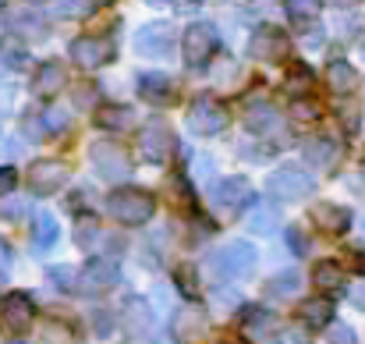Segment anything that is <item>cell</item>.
Wrapping results in <instances>:
<instances>
[{"label":"cell","mask_w":365,"mask_h":344,"mask_svg":"<svg viewBox=\"0 0 365 344\" xmlns=\"http://www.w3.org/2000/svg\"><path fill=\"white\" fill-rule=\"evenodd\" d=\"M227 121H231V114L217 100H210V96H202V100H195L188 107V128L195 135H217V131L227 128Z\"/></svg>","instance_id":"cell-8"},{"label":"cell","mask_w":365,"mask_h":344,"mask_svg":"<svg viewBox=\"0 0 365 344\" xmlns=\"http://www.w3.org/2000/svg\"><path fill=\"white\" fill-rule=\"evenodd\" d=\"M124 323H128V330H131L135 338H153V334H156L153 309H149L145 298H131V302L124 305Z\"/></svg>","instance_id":"cell-20"},{"label":"cell","mask_w":365,"mask_h":344,"mask_svg":"<svg viewBox=\"0 0 365 344\" xmlns=\"http://www.w3.org/2000/svg\"><path fill=\"white\" fill-rule=\"evenodd\" d=\"M68 181V163L61 160H36L29 167V188L36 196H53L57 188H64Z\"/></svg>","instance_id":"cell-12"},{"label":"cell","mask_w":365,"mask_h":344,"mask_svg":"<svg viewBox=\"0 0 365 344\" xmlns=\"http://www.w3.org/2000/svg\"><path fill=\"white\" fill-rule=\"evenodd\" d=\"M337 156H341V149H337V142L334 138H323V135H316V138H309L305 142V160L309 163H316V167H334L337 163Z\"/></svg>","instance_id":"cell-21"},{"label":"cell","mask_w":365,"mask_h":344,"mask_svg":"<svg viewBox=\"0 0 365 344\" xmlns=\"http://www.w3.org/2000/svg\"><path fill=\"white\" fill-rule=\"evenodd\" d=\"M312 284L319 288V291H341L344 284H348V277H344V270L337 266V263H316V270H312Z\"/></svg>","instance_id":"cell-22"},{"label":"cell","mask_w":365,"mask_h":344,"mask_svg":"<svg viewBox=\"0 0 365 344\" xmlns=\"http://www.w3.org/2000/svg\"><path fill=\"white\" fill-rule=\"evenodd\" d=\"M32 241H36L39 252H46V248L57 245V221H53L50 213H39V217H36V234H32Z\"/></svg>","instance_id":"cell-26"},{"label":"cell","mask_w":365,"mask_h":344,"mask_svg":"<svg viewBox=\"0 0 365 344\" xmlns=\"http://www.w3.org/2000/svg\"><path fill=\"white\" fill-rule=\"evenodd\" d=\"M294 117H298V121H316L319 111H316L312 103H305V100H294Z\"/></svg>","instance_id":"cell-39"},{"label":"cell","mask_w":365,"mask_h":344,"mask_svg":"<svg viewBox=\"0 0 365 344\" xmlns=\"http://www.w3.org/2000/svg\"><path fill=\"white\" fill-rule=\"evenodd\" d=\"M103 4H110V0H103Z\"/></svg>","instance_id":"cell-50"},{"label":"cell","mask_w":365,"mask_h":344,"mask_svg":"<svg viewBox=\"0 0 365 344\" xmlns=\"http://www.w3.org/2000/svg\"><path fill=\"white\" fill-rule=\"evenodd\" d=\"M93 11V0H57L53 4V14L61 18H86Z\"/></svg>","instance_id":"cell-32"},{"label":"cell","mask_w":365,"mask_h":344,"mask_svg":"<svg viewBox=\"0 0 365 344\" xmlns=\"http://www.w3.org/2000/svg\"><path fill=\"white\" fill-rule=\"evenodd\" d=\"M138 93H142V100L145 103H174V82L163 75V71H145L142 79H138Z\"/></svg>","instance_id":"cell-18"},{"label":"cell","mask_w":365,"mask_h":344,"mask_svg":"<svg viewBox=\"0 0 365 344\" xmlns=\"http://www.w3.org/2000/svg\"><path fill=\"white\" fill-rule=\"evenodd\" d=\"M21 128H25V135H29V138H43V135H46V124H39V117L36 114H25Z\"/></svg>","instance_id":"cell-38"},{"label":"cell","mask_w":365,"mask_h":344,"mask_svg":"<svg viewBox=\"0 0 365 344\" xmlns=\"http://www.w3.org/2000/svg\"><path fill=\"white\" fill-rule=\"evenodd\" d=\"M114 330V323H110V316L107 313H96V334L103 338V334H110Z\"/></svg>","instance_id":"cell-40"},{"label":"cell","mask_w":365,"mask_h":344,"mask_svg":"<svg viewBox=\"0 0 365 344\" xmlns=\"http://www.w3.org/2000/svg\"><path fill=\"white\" fill-rule=\"evenodd\" d=\"M14 29L25 32L29 39H43V36H46V25H43L36 14H18V18H14Z\"/></svg>","instance_id":"cell-33"},{"label":"cell","mask_w":365,"mask_h":344,"mask_svg":"<svg viewBox=\"0 0 365 344\" xmlns=\"http://www.w3.org/2000/svg\"><path fill=\"white\" fill-rule=\"evenodd\" d=\"M110 43L107 39H100V36H78L75 43H71V61L78 64V68H86V71H93V68H100V64H107L110 61Z\"/></svg>","instance_id":"cell-14"},{"label":"cell","mask_w":365,"mask_h":344,"mask_svg":"<svg viewBox=\"0 0 365 344\" xmlns=\"http://www.w3.org/2000/svg\"><path fill=\"white\" fill-rule=\"evenodd\" d=\"M248 199H252L248 178H224V181L213 188V206H217L220 213H238Z\"/></svg>","instance_id":"cell-15"},{"label":"cell","mask_w":365,"mask_h":344,"mask_svg":"<svg viewBox=\"0 0 365 344\" xmlns=\"http://www.w3.org/2000/svg\"><path fill=\"white\" fill-rule=\"evenodd\" d=\"M32 320H36V302H32L25 291H11V295L0 302V323H4V330L21 334V330L32 327Z\"/></svg>","instance_id":"cell-10"},{"label":"cell","mask_w":365,"mask_h":344,"mask_svg":"<svg viewBox=\"0 0 365 344\" xmlns=\"http://www.w3.org/2000/svg\"><path fill=\"white\" fill-rule=\"evenodd\" d=\"M145 4H153V7H167V4H174V0H145Z\"/></svg>","instance_id":"cell-45"},{"label":"cell","mask_w":365,"mask_h":344,"mask_svg":"<svg viewBox=\"0 0 365 344\" xmlns=\"http://www.w3.org/2000/svg\"><path fill=\"white\" fill-rule=\"evenodd\" d=\"M302 320H305L312 330L330 327V323H334V302H330V298H309V302L302 305Z\"/></svg>","instance_id":"cell-23"},{"label":"cell","mask_w":365,"mask_h":344,"mask_svg":"<svg viewBox=\"0 0 365 344\" xmlns=\"http://www.w3.org/2000/svg\"><path fill=\"white\" fill-rule=\"evenodd\" d=\"M284 54H287V36H284L277 25H259V29L252 32V39H248V57L273 64V61H280Z\"/></svg>","instance_id":"cell-11"},{"label":"cell","mask_w":365,"mask_h":344,"mask_svg":"<svg viewBox=\"0 0 365 344\" xmlns=\"http://www.w3.org/2000/svg\"><path fill=\"white\" fill-rule=\"evenodd\" d=\"M107 213L128 228H135V224H145L156 213V199L145 188H118V192L107 196Z\"/></svg>","instance_id":"cell-1"},{"label":"cell","mask_w":365,"mask_h":344,"mask_svg":"<svg viewBox=\"0 0 365 344\" xmlns=\"http://www.w3.org/2000/svg\"><path fill=\"white\" fill-rule=\"evenodd\" d=\"M43 341L46 344H75V327L64 320H50L43 327Z\"/></svg>","instance_id":"cell-27"},{"label":"cell","mask_w":365,"mask_h":344,"mask_svg":"<svg viewBox=\"0 0 365 344\" xmlns=\"http://www.w3.org/2000/svg\"><path fill=\"white\" fill-rule=\"evenodd\" d=\"M43 124H46V131H64V128H68V114H64L61 107H53V111L43 114Z\"/></svg>","instance_id":"cell-36"},{"label":"cell","mask_w":365,"mask_h":344,"mask_svg":"<svg viewBox=\"0 0 365 344\" xmlns=\"http://www.w3.org/2000/svg\"><path fill=\"white\" fill-rule=\"evenodd\" d=\"M64 86H68V71H64L61 61L39 64V71H36V79H32V93H39V96H57Z\"/></svg>","instance_id":"cell-19"},{"label":"cell","mask_w":365,"mask_h":344,"mask_svg":"<svg viewBox=\"0 0 365 344\" xmlns=\"http://www.w3.org/2000/svg\"><path fill=\"white\" fill-rule=\"evenodd\" d=\"M287 238H291V248H294V252H305V238H302L298 231H291Z\"/></svg>","instance_id":"cell-42"},{"label":"cell","mask_w":365,"mask_h":344,"mask_svg":"<svg viewBox=\"0 0 365 344\" xmlns=\"http://www.w3.org/2000/svg\"><path fill=\"white\" fill-rule=\"evenodd\" d=\"M206 330H210V320L199 305H181L170 320V338L178 344H202Z\"/></svg>","instance_id":"cell-6"},{"label":"cell","mask_w":365,"mask_h":344,"mask_svg":"<svg viewBox=\"0 0 365 344\" xmlns=\"http://www.w3.org/2000/svg\"><path fill=\"white\" fill-rule=\"evenodd\" d=\"M93 234H96V224H93V221H82V224H78V234H75V241H78L82 248H93V241H96Z\"/></svg>","instance_id":"cell-37"},{"label":"cell","mask_w":365,"mask_h":344,"mask_svg":"<svg viewBox=\"0 0 365 344\" xmlns=\"http://www.w3.org/2000/svg\"><path fill=\"white\" fill-rule=\"evenodd\" d=\"M131 121H135L131 107H103V111H100V124H103V128H114V131L128 128Z\"/></svg>","instance_id":"cell-30"},{"label":"cell","mask_w":365,"mask_h":344,"mask_svg":"<svg viewBox=\"0 0 365 344\" xmlns=\"http://www.w3.org/2000/svg\"><path fill=\"white\" fill-rule=\"evenodd\" d=\"M188 4H202V0H188Z\"/></svg>","instance_id":"cell-46"},{"label":"cell","mask_w":365,"mask_h":344,"mask_svg":"<svg viewBox=\"0 0 365 344\" xmlns=\"http://www.w3.org/2000/svg\"><path fill=\"white\" fill-rule=\"evenodd\" d=\"M93 167L103 178H128L131 174V160L121 146L114 142H93Z\"/></svg>","instance_id":"cell-13"},{"label":"cell","mask_w":365,"mask_h":344,"mask_svg":"<svg viewBox=\"0 0 365 344\" xmlns=\"http://www.w3.org/2000/svg\"><path fill=\"white\" fill-rule=\"evenodd\" d=\"M11 185H14V171L0 167V192H11Z\"/></svg>","instance_id":"cell-41"},{"label":"cell","mask_w":365,"mask_h":344,"mask_svg":"<svg viewBox=\"0 0 365 344\" xmlns=\"http://www.w3.org/2000/svg\"><path fill=\"white\" fill-rule=\"evenodd\" d=\"M351 305H355V309H365V284L359 291H351Z\"/></svg>","instance_id":"cell-43"},{"label":"cell","mask_w":365,"mask_h":344,"mask_svg":"<svg viewBox=\"0 0 365 344\" xmlns=\"http://www.w3.org/2000/svg\"><path fill=\"white\" fill-rule=\"evenodd\" d=\"M284 7H287V14L294 18V21H312V18H319V0H284Z\"/></svg>","instance_id":"cell-29"},{"label":"cell","mask_w":365,"mask_h":344,"mask_svg":"<svg viewBox=\"0 0 365 344\" xmlns=\"http://www.w3.org/2000/svg\"><path fill=\"white\" fill-rule=\"evenodd\" d=\"M362 174H365V163H362Z\"/></svg>","instance_id":"cell-49"},{"label":"cell","mask_w":365,"mask_h":344,"mask_svg":"<svg viewBox=\"0 0 365 344\" xmlns=\"http://www.w3.org/2000/svg\"><path fill=\"white\" fill-rule=\"evenodd\" d=\"M245 124H248V131L266 135L269 142H287V128H284V121H280V114L273 107H252Z\"/></svg>","instance_id":"cell-16"},{"label":"cell","mask_w":365,"mask_h":344,"mask_svg":"<svg viewBox=\"0 0 365 344\" xmlns=\"http://www.w3.org/2000/svg\"><path fill=\"white\" fill-rule=\"evenodd\" d=\"M245 228H248V234H262V238L277 234V210L273 206H252L248 217H245Z\"/></svg>","instance_id":"cell-24"},{"label":"cell","mask_w":365,"mask_h":344,"mask_svg":"<svg viewBox=\"0 0 365 344\" xmlns=\"http://www.w3.org/2000/svg\"><path fill=\"white\" fill-rule=\"evenodd\" d=\"M11 344H25V341H11Z\"/></svg>","instance_id":"cell-47"},{"label":"cell","mask_w":365,"mask_h":344,"mask_svg":"<svg viewBox=\"0 0 365 344\" xmlns=\"http://www.w3.org/2000/svg\"><path fill=\"white\" fill-rule=\"evenodd\" d=\"M29 213V203L25 199H0V217L4 221H18Z\"/></svg>","instance_id":"cell-35"},{"label":"cell","mask_w":365,"mask_h":344,"mask_svg":"<svg viewBox=\"0 0 365 344\" xmlns=\"http://www.w3.org/2000/svg\"><path fill=\"white\" fill-rule=\"evenodd\" d=\"M330 4H334V7H355L359 0H330Z\"/></svg>","instance_id":"cell-44"},{"label":"cell","mask_w":365,"mask_h":344,"mask_svg":"<svg viewBox=\"0 0 365 344\" xmlns=\"http://www.w3.org/2000/svg\"><path fill=\"white\" fill-rule=\"evenodd\" d=\"M170 50H174V29L167 21H149L135 32V54L156 61V57H167Z\"/></svg>","instance_id":"cell-7"},{"label":"cell","mask_w":365,"mask_h":344,"mask_svg":"<svg viewBox=\"0 0 365 344\" xmlns=\"http://www.w3.org/2000/svg\"><path fill=\"white\" fill-rule=\"evenodd\" d=\"M330 86H334V93H351L359 86V71L337 57V61H330Z\"/></svg>","instance_id":"cell-25"},{"label":"cell","mask_w":365,"mask_h":344,"mask_svg":"<svg viewBox=\"0 0 365 344\" xmlns=\"http://www.w3.org/2000/svg\"><path fill=\"white\" fill-rule=\"evenodd\" d=\"M217 46H220V36H217V29L210 21L188 25V32H185V61H188V68H202L213 57Z\"/></svg>","instance_id":"cell-4"},{"label":"cell","mask_w":365,"mask_h":344,"mask_svg":"<svg viewBox=\"0 0 365 344\" xmlns=\"http://www.w3.org/2000/svg\"><path fill=\"white\" fill-rule=\"evenodd\" d=\"M327 344H359V338L348 323H330L327 327Z\"/></svg>","instance_id":"cell-34"},{"label":"cell","mask_w":365,"mask_h":344,"mask_svg":"<svg viewBox=\"0 0 365 344\" xmlns=\"http://www.w3.org/2000/svg\"><path fill=\"white\" fill-rule=\"evenodd\" d=\"M298 284H302V277H298V273H280V277H273V280L266 284V291H269V295H277V298H291V295L298 291Z\"/></svg>","instance_id":"cell-31"},{"label":"cell","mask_w":365,"mask_h":344,"mask_svg":"<svg viewBox=\"0 0 365 344\" xmlns=\"http://www.w3.org/2000/svg\"><path fill=\"white\" fill-rule=\"evenodd\" d=\"M138 149H142V156H145L149 163H163V160L170 156V149H174L170 128H167L163 121L142 124V128H138Z\"/></svg>","instance_id":"cell-9"},{"label":"cell","mask_w":365,"mask_h":344,"mask_svg":"<svg viewBox=\"0 0 365 344\" xmlns=\"http://www.w3.org/2000/svg\"><path fill=\"white\" fill-rule=\"evenodd\" d=\"M284 86H287V93H294V96H298V93H305V89L312 86V68H309V64H291V71H287V82H284Z\"/></svg>","instance_id":"cell-28"},{"label":"cell","mask_w":365,"mask_h":344,"mask_svg":"<svg viewBox=\"0 0 365 344\" xmlns=\"http://www.w3.org/2000/svg\"><path fill=\"white\" fill-rule=\"evenodd\" d=\"M312 224L327 234H344L351 228V210L334 206V203H319V206H312Z\"/></svg>","instance_id":"cell-17"},{"label":"cell","mask_w":365,"mask_h":344,"mask_svg":"<svg viewBox=\"0 0 365 344\" xmlns=\"http://www.w3.org/2000/svg\"><path fill=\"white\" fill-rule=\"evenodd\" d=\"M252 266H255V248L248 241H227L220 252H213V270L220 277L238 280L245 273H252Z\"/></svg>","instance_id":"cell-3"},{"label":"cell","mask_w":365,"mask_h":344,"mask_svg":"<svg viewBox=\"0 0 365 344\" xmlns=\"http://www.w3.org/2000/svg\"><path fill=\"white\" fill-rule=\"evenodd\" d=\"M266 188H269V196H277L280 203H298V199L312 196L316 181H312L305 171H298V167H280V171L269 174Z\"/></svg>","instance_id":"cell-2"},{"label":"cell","mask_w":365,"mask_h":344,"mask_svg":"<svg viewBox=\"0 0 365 344\" xmlns=\"http://www.w3.org/2000/svg\"><path fill=\"white\" fill-rule=\"evenodd\" d=\"M118 277H121V270H118L114 259H89V263L82 266V273H75V291H82V295H100V291L114 288Z\"/></svg>","instance_id":"cell-5"},{"label":"cell","mask_w":365,"mask_h":344,"mask_svg":"<svg viewBox=\"0 0 365 344\" xmlns=\"http://www.w3.org/2000/svg\"><path fill=\"white\" fill-rule=\"evenodd\" d=\"M4 4H7V0H0V7H4Z\"/></svg>","instance_id":"cell-48"}]
</instances>
